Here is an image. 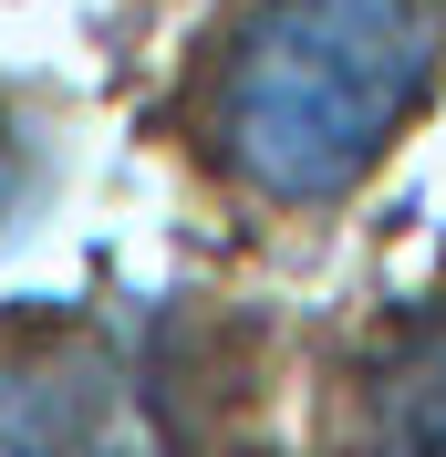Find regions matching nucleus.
<instances>
[{"mask_svg":"<svg viewBox=\"0 0 446 457\" xmlns=\"http://www.w3.org/2000/svg\"><path fill=\"white\" fill-rule=\"evenodd\" d=\"M436 73L446 0H250L208 62L197 125L250 198L322 208L394 145Z\"/></svg>","mask_w":446,"mask_h":457,"instance_id":"f257e3e1","label":"nucleus"},{"mask_svg":"<svg viewBox=\"0 0 446 457\" xmlns=\"http://www.w3.org/2000/svg\"><path fill=\"white\" fill-rule=\"evenodd\" d=\"M0 457H125L114 374L73 333H0Z\"/></svg>","mask_w":446,"mask_h":457,"instance_id":"f03ea898","label":"nucleus"},{"mask_svg":"<svg viewBox=\"0 0 446 457\" xmlns=\"http://www.w3.org/2000/svg\"><path fill=\"white\" fill-rule=\"evenodd\" d=\"M384 457H446V312L405 333L384 374Z\"/></svg>","mask_w":446,"mask_h":457,"instance_id":"7ed1b4c3","label":"nucleus"},{"mask_svg":"<svg viewBox=\"0 0 446 457\" xmlns=\"http://www.w3.org/2000/svg\"><path fill=\"white\" fill-rule=\"evenodd\" d=\"M21 198V145H11V125H0V208Z\"/></svg>","mask_w":446,"mask_h":457,"instance_id":"20e7f679","label":"nucleus"}]
</instances>
